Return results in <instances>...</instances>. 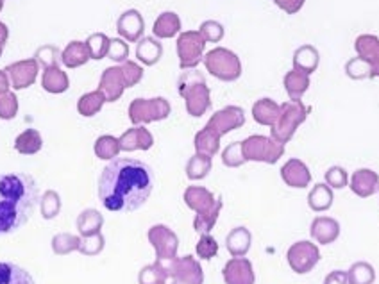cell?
Segmentation results:
<instances>
[{"label":"cell","instance_id":"6da1fadb","mask_svg":"<svg viewBox=\"0 0 379 284\" xmlns=\"http://www.w3.org/2000/svg\"><path fill=\"white\" fill-rule=\"evenodd\" d=\"M154 190V172L147 163L114 158L100 172L97 193L107 211L131 213L144 206Z\"/></svg>","mask_w":379,"mask_h":284},{"label":"cell","instance_id":"7a4b0ae2","mask_svg":"<svg viewBox=\"0 0 379 284\" xmlns=\"http://www.w3.org/2000/svg\"><path fill=\"white\" fill-rule=\"evenodd\" d=\"M40 204L36 179L26 172L0 174V236L20 231Z\"/></svg>","mask_w":379,"mask_h":284},{"label":"cell","instance_id":"3957f363","mask_svg":"<svg viewBox=\"0 0 379 284\" xmlns=\"http://www.w3.org/2000/svg\"><path fill=\"white\" fill-rule=\"evenodd\" d=\"M177 92L184 99L190 116L201 119L211 107V92L206 84V79L196 68L181 74L179 81H177Z\"/></svg>","mask_w":379,"mask_h":284},{"label":"cell","instance_id":"277c9868","mask_svg":"<svg viewBox=\"0 0 379 284\" xmlns=\"http://www.w3.org/2000/svg\"><path fill=\"white\" fill-rule=\"evenodd\" d=\"M308 119V109L301 100H288L279 106V116L276 124L270 127V138H274L279 143H288L297 133L299 126Z\"/></svg>","mask_w":379,"mask_h":284},{"label":"cell","instance_id":"5b68a950","mask_svg":"<svg viewBox=\"0 0 379 284\" xmlns=\"http://www.w3.org/2000/svg\"><path fill=\"white\" fill-rule=\"evenodd\" d=\"M204 67L215 79L224 82H233L242 75V61L233 50L217 47L204 55Z\"/></svg>","mask_w":379,"mask_h":284},{"label":"cell","instance_id":"8992f818","mask_svg":"<svg viewBox=\"0 0 379 284\" xmlns=\"http://www.w3.org/2000/svg\"><path fill=\"white\" fill-rule=\"evenodd\" d=\"M163 272L166 273L169 279H172L170 284H203L204 272L201 263L193 256H184V258H172V259H156Z\"/></svg>","mask_w":379,"mask_h":284},{"label":"cell","instance_id":"52a82bcc","mask_svg":"<svg viewBox=\"0 0 379 284\" xmlns=\"http://www.w3.org/2000/svg\"><path fill=\"white\" fill-rule=\"evenodd\" d=\"M243 155L245 161H256V163H267V165H276L284 154V145L276 141L270 136H262V134H255L242 141Z\"/></svg>","mask_w":379,"mask_h":284},{"label":"cell","instance_id":"ba28073f","mask_svg":"<svg viewBox=\"0 0 379 284\" xmlns=\"http://www.w3.org/2000/svg\"><path fill=\"white\" fill-rule=\"evenodd\" d=\"M169 100L165 97H154V99H134L129 106V120L133 126H145V124L161 122L170 116Z\"/></svg>","mask_w":379,"mask_h":284},{"label":"cell","instance_id":"9c48e42d","mask_svg":"<svg viewBox=\"0 0 379 284\" xmlns=\"http://www.w3.org/2000/svg\"><path fill=\"white\" fill-rule=\"evenodd\" d=\"M177 58H179V67L183 70H192L199 67L204 60V48L206 41L201 36L199 31H184L177 38Z\"/></svg>","mask_w":379,"mask_h":284},{"label":"cell","instance_id":"30bf717a","mask_svg":"<svg viewBox=\"0 0 379 284\" xmlns=\"http://www.w3.org/2000/svg\"><path fill=\"white\" fill-rule=\"evenodd\" d=\"M287 259L290 268L299 275H302V273L311 272L317 266V263L321 261V251L311 241L301 240L288 248Z\"/></svg>","mask_w":379,"mask_h":284},{"label":"cell","instance_id":"8fae6325","mask_svg":"<svg viewBox=\"0 0 379 284\" xmlns=\"http://www.w3.org/2000/svg\"><path fill=\"white\" fill-rule=\"evenodd\" d=\"M149 244L154 247L156 259H172L177 258V248H179V238L165 224H156L149 229Z\"/></svg>","mask_w":379,"mask_h":284},{"label":"cell","instance_id":"7c38bea8","mask_svg":"<svg viewBox=\"0 0 379 284\" xmlns=\"http://www.w3.org/2000/svg\"><path fill=\"white\" fill-rule=\"evenodd\" d=\"M245 124V111L238 106H228L224 109L217 111L210 120H208L206 127L218 134V136H225L231 131L240 129Z\"/></svg>","mask_w":379,"mask_h":284},{"label":"cell","instance_id":"4fadbf2b","mask_svg":"<svg viewBox=\"0 0 379 284\" xmlns=\"http://www.w3.org/2000/svg\"><path fill=\"white\" fill-rule=\"evenodd\" d=\"M38 72H40V65L36 63L34 58L16 61V63L6 67V74H8L9 84L13 86V89H26L33 86L38 79Z\"/></svg>","mask_w":379,"mask_h":284},{"label":"cell","instance_id":"5bb4252c","mask_svg":"<svg viewBox=\"0 0 379 284\" xmlns=\"http://www.w3.org/2000/svg\"><path fill=\"white\" fill-rule=\"evenodd\" d=\"M117 31L122 40L129 43H138L144 38L145 20L138 9H127L117 20Z\"/></svg>","mask_w":379,"mask_h":284},{"label":"cell","instance_id":"9a60e30c","mask_svg":"<svg viewBox=\"0 0 379 284\" xmlns=\"http://www.w3.org/2000/svg\"><path fill=\"white\" fill-rule=\"evenodd\" d=\"M225 284H255L256 275L252 263L247 258H231L222 270Z\"/></svg>","mask_w":379,"mask_h":284},{"label":"cell","instance_id":"2e32d148","mask_svg":"<svg viewBox=\"0 0 379 284\" xmlns=\"http://www.w3.org/2000/svg\"><path fill=\"white\" fill-rule=\"evenodd\" d=\"M184 204L192 211H196L197 214L208 213V211L213 209L218 202H222L220 197H215L204 186H188L184 190Z\"/></svg>","mask_w":379,"mask_h":284},{"label":"cell","instance_id":"e0dca14e","mask_svg":"<svg viewBox=\"0 0 379 284\" xmlns=\"http://www.w3.org/2000/svg\"><path fill=\"white\" fill-rule=\"evenodd\" d=\"M281 179L284 185L290 188H308L311 182V172H309L308 165L301 159H288L283 166H281Z\"/></svg>","mask_w":379,"mask_h":284},{"label":"cell","instance_id":"ac0fdd59","mask_svg":"<svg viewBox=\"0 0 379 284\" xmlns=\"http://www.w3.org/2000/svg\"><path fill=\"white\" fill-rule=\"evenodd\" d=\"M99 92L104 93L106 102H117L125 92V81L120 67H110L102 72L99 82Z\"/></svg>","mask_w":379,"mask_h":284},{"label":"cell","instance_id":"d6986e66","mask_svg":"<svg viewBox=\"0 0 379 284\" xmlns=\"http://www.w3.org/2000/svg\"><path fill=\"white\" fill-rule=\"evenodd\" d=\"M120 148L124 152H134V151H149L154 145V136L151 131L145 129L144 126H134L131 129L125 131L120 138Z\"/></svg>","mask_w":379,"mask_h":284},{"label":"cell","instance_id":"ffe728a7","mask_svg":"<svg viewBox=\"0 0 379 284\" xmlns=\"http://www.w3.org/2000/svg\"><path fill=\"white\" fill-rule=\"evenodd\" d=\"M351 190L354 195L367 199L379 192V175L370 168H360L351 175Z\"/></svg>","mask_w":379,"mask_h":284},{"label":"cell","instance_id":"44dd1931","mask_svg":"<svg viewBox=\"0 0 379 284\" xmlns=\"http://www.w3.org/2000/svg\"><path fill=\"white\" fill-rule=\"evenodd\" d=\"M311 238L321 245H329L340 236V224L331 217H317L311 222Z\"/></svg>","mask_w":379,"mask_h":284},{"label":"cell","instance_id":"7402d4cb","mask_svg":"<svg viewBox=\"0 0 379 284\" xmlns=\"http://www.w3.org/2000/svg\"><path fill=\"white\" fill-rule=\"evenodd\" d=\"M354 48L360 58L370 63L372 75L379 77V38L372 36V34H361L356 38Z\"/></svg>","mask_w":379,"mask_h":284},{"label":"cell","instance_id":"603a6c76","mask_svg":"<svg viewBox=\"0 0 379 284\" xmlns=\"http://www.w3.org/2000/svg\"><path fill=\"white\" fill-rule=\"evenodd\" d=\"M252 245V234L247 227H235L225 236V248L233 258H245Z\"/></svg>","mask_w":379,"mask_h":284},{"label":"cell","instance_id":"cb8c5ba5","mask_svg":"<svg viewBox=\"0 0 379 284\" xmlns=\"http://www.w3.org/2000/svg\"><path fill=\"white\" fill-rule=\"evenodd\" d=\"M292 63H294V68H297V70L311 75L313 72L319 68V63H321V54H319V50L313 47V45H302V47H299L297 50L294 52Z\"/></svg>","mask_w":379,"mask_h":284},{"label":"cell","instance_id":"d4e9b609","mask_svg":"<svg viewBox=\"0 0 379 284\" xmlns=\"http://www.w3.org/2000/svg\"><path fill=\"white\" fill-rule=\"evenodd\" d=\"M92 60L85 41L74 40L61 50V63L67 68H79Z\"/></svg>","mask_w":379,"mask_h":284},{"label":"cell","instance_id":"484cf974","mask_svg":"<svg viewBox=\"0 0 379 284\" xmlns=\"http://www.w3.org/2000/svg\"><path fill=\"white\" fill-rule=\"evenodd\" d=\"M163 55V45L156 38L145 36L137 43V60L147 67H154L159 63Z\"/></svg>","mask_w":379,"mask_h":284},{"label":"cell","instance_id":"4316f807","mask_svg":"<svg viewBox=\"0 0 379 284\" xmlns=\"http://www.w3.org/2000/svg\"><path fill=\"white\" fill-rule=\"evenodd\" d=\"M152 33L159 40H169V38L177 36L181 34V18L177 13L174 11H165L156 18L154 27H152Z\"/></svg>","mask_w":379,"mask_h":284},{"label":"cell","instance_id":"83f0119b","mask_svg":"<svg viewBox=\"0 0 379 284\" xmlns=\"http://www.w3.org/2000/svg\"><path fill=\"white\" fill-rule=\"evenodd\" d=\"M41 86L47 93H54V95H59V93H65L68 88H70V79H68L67 72H63L59 67H52L43 70V75H41Z\"/></svg>","mask_w":379,"mask_h":284},{"label":"cell","instance_id":"f1b7e54d","mask_svg":"<svg viewBox=\"0 0 379 284\" xmlns=\"http://www.w3.org/2000/svg\"><path fill=\"white\" fill-rule=\"evenodd\" d=\"M277 116H279V104L272 99H260L256 100L252 106V119L260 124V126L272 127L276 124Z\"/></svg>","mask_w":379,"mask_h":284},{"label":"cell","instance_id":"f546056e","mask_svg":"<svg viewBox=\"0 0 379 284\" xmlns=\"http://www.w3.org/2000/svg\"><path fill=\"white\" fill-rule=\"evenodd\" d=\"M283 82L290 100H301V97L304 95L309 88V75L297 70V68H292V70L284 75Z\"/></svg>","mask_w":379,"mask_h":284},{"label":"cell","instance_id":"4dcf8cb0","mask_svg":"<svg viewBox=\"0 0 379 284\" xmlns=\"http://www.w3.org/2000/svg\"><path fill=\"white\" fill-rule=\"evenodd\" d=\"M193 147H196L197 154H204L213 158L215 154H218L220 151V136L215 131H211L210 127H204L193 138Z\"/></svg>","mask_w":379,"mask_h":284},{"label":"cell","instance_id":"1f68e13d","mask_svg":"<svg viewBox=\"0 0 379 284\" xmlns=\"http://www.w3.org/2000/svg\"><path fill=\"white\" fill-rule=\"evenodd\" d=\"M333 200H335V195H333V190L329 188L328 185H315L311 188V192L308 193V206L309 209L315 211V213H324L329 207L333 206Z\"/></svg>","mask_w":379,"mask_h":284},{"label":"cell","instance_id":"d6a6232c","mask_svg":"<svg viewBox=\"0 0 379 284\" xmlns=\"http://www.w3.org/2000/svg\"><path fill=\"white\" fill-rule=\"evenodd\" d=\"M0 284H36L33 275L15 263L0 261Z\"/></svg>","mask_w":379,"mask_h":284},{"label":"cell","instance_id":"836d02e7","mask_svg":"<svg viewBox=\"0 0 379 284\" xmlns=\"http://www.w3.org/2000/svg\"><path fill=\"white\" fill-rule=\"evenodd\" d=\"M75 225H78L79 236H92V234L100 233L104 225V217L97 209L90 207V209H85L79 214Z\"/></svg>","mask_w":379,"mask_h":284},{"label":"cell","instance_id":"e575fe53","mask_svg":"<svg viewBox=\"0 0 379 284\" xmlns=\"http://www.w3.org/2000/svg\"><path fill=\"white\" fill-rule=\"evenodd\" d=\"M41 147H43V138L36 129H26L15 140V151L23 155L38 154Z\"/></svg>","mask_w":379,"mask_h":284},{"label":"cell","instance_id":"d590c367","mask_svg":"<svg viewBox=\"0 0 379 284\" xmlns=\"http://www.w3.org/2000/svg\"><path fill=\"white\" fill-rule=\"evenodd\" d=\"M104 104H106V97H104V93L99 92V89L85 93V95L78 100L79 115L85 116V119H92V116H95L97 113L102 109Z\"/></svg>","mask_w":379,"mask_h":284},{"label":"cell","instance_id":"8d00e7d4","mask_svg":"<svg viewBox=\"0 0 379 284\" xmlns=\"http://www.w3.org/2000/svg\"><path fill=\"white\" fill-rule=\"evenodd\" d=\"M211 166H213V161H211L210 155L197 154L196 152V155H192L186 163V178L190 181H201V179L208 178V174L211 172Z\"/></svg>","mask_w":379,"mask_h":284},{"label":"cell","instance_id":"74e56055","mask_svg":"<svg viewBox=\"0 0 379 284\" xmlns=\"http://www.w3.org/2000/svg\"><path fill=\"white\" fill-rule=\"evenodd\" d=\"M93 152L99 159L104 161H113L114 158H118V154L122 152L120 148V140L111 134H104V136L97 138L95 145H93Z\"/></svg>","mask_w":379,"mask_h":284},{"label":"cell","instance_id":"f35d334b","mask_svg":"<svg viewBox=\"0 0 379 284\" xmlns=\"http://www.w3.org/2000/svg\"><path fill=\"white\" fill-rule=\"evenodd\" d=\"M79 244H81V236H75V234L70 233H59L52 238L50 247L54 254L67 256L70 252L79 251Z\"/></svg>","mask_w":379,"mask_h":284},{"label":"cell","instance_id":"ab89813d","mask_svg":"<svg viewBox=\"0 0 379 284\" xmlns=\"http://www.w3.org/2000/svg\"><path fill=\"white\" fill-rule=\"evenodd\" d=\"M349 284H372L375 280V270L370 263L358 261L347 270Z\"/></svg>","mask_w":379,"mask_h":284},{"label":"cell","instance_id":"60d3db41","mask_svg":"<svg viewBox=\"0 0 379 284\" xmlns=\"http://www.w3.org/2000/svg\"><path fill=\"white\" fill-rule=\"evenodd\" d=\"M85 43H86V47H88L90 58H92V60L100 61V60H104V58H107L111 38H107L104 33H93V34H90L88 40H86Z\"/></svg>","mask_w":379,"mask_h":284},{"label":"cell","instance_id":"b9f144b4","mask_svg":"<svg viewBox=\"0 0 379 284\" xmlns=\"http://www.w3.org/2000/svg\"><path fill=\"white\" fill-rule=\"evenodd\" d=\"M40 211L45 220H54L61 211V197L54 190H47L40 199Z\"/></svg>","mask_w":379,"mask_h":284},{"label":"cell","instance_id":"7bdbcfd3","mask_svg":"<svg viewBox=\"0 0 379 284\" xmlns=\"http://www.w3.org/2000/svg\"><path fill=\"white\" fill-rule=\"evenodd\" d=\"M222 206H224V204L218 202L217 206H215L211 211H208V213L196 214V218H193V229H196L199 234H210L211 229L215 227V224H217Z\"/></svg>","mask_w":379,"mask_h":284},{"label":"cell","instance_id":"ee69618b","mask_svg":"<svg viewBox=\"0 0 379 284\" xmlns=\"http://www.w3.org/2000/svg\"><path fill=\"white\" fill-rule=\"evenodd\" d=\"M34 60H36V63L43 70L52 67H59V63H61V50L58 47H54V45H43V47H40L36 50Z\"/></svg>","mask_w":379,"mask_h":284},{"label":"cell","instance_id":"f6af8a7d","mask_svg":"<svg viewBox=\"0 0 379 284\" xmlns=\"http://www.w3.org/2000/svg\"><path fill=\"white\" fill-rule=\"evenodd\" d=\"M166 279H169V277L163 272V268L159 266L158 261L144 266V268L140 270V273H138V284H165Z\"/></svg>","mask_w":379,"mask_h":284},{"label":"cell","instance_id":"bcb514c9","mask_svg":"<svg viewBox=\"0 0 379 284\" xmlns=\"http://www.w3.org/2000/svg\"><path fill=\"white\" fill-rule=\"evenodd\" d=\"M222 163L229 168H238L245 161V155H243L242 141H235V143H229L228 147L222 151Z\"/></svg>","mask_w":379,"mask_h":284},{"label":"cell","instance_id":"7dc6e473","mask_svg":"<svg viewBox=\"0 0 379 284\" xmlns=\"http://www.w3.org/2000/svg\"><path fill=\"white\" fill-rule=\"evenodd\" d=\"M346 74L349 75L351 79H370L374 77L372 75V67L368 61H365L363 58H353L351 61H347L346 65Z\"/></svg>","mask_w":379,"mask_h":284},{"label":"cell","instance_id":"c3c4849f","mask_svg":"<svg viewBox=\"0 0 379 284\" xmlns=\"http://www.w3.org/2000/svg\"><path fill=\"white\" fill-rule=\"evenodd\" d=\"M106 247V240H104L102 233L92 234V236H81V244H79V251L82 256H99Z\"/></svg>","mask_w":379,"mask_h":284},{"label":"cell","instance_id":"681fc988","mask_svg":"<svg viewBox=\"0 0 379 284\" xmlns=\"http://www.w3.org/2000/svg\"><path fill=\"white\" fill-rule=\"evenodd\" d=\"M196 252L199 256V259L210 261V259H213L218 254V241L211 234H201L199 241L196 245Z\"/></svg>","mask_w":379,"mask_h":284},{"label":"cell","instance_id":"f907efd6","mask_svg":"<svg viewBox=\"0 0 379 284\" xmlns=\"http://www.w3.org/2000/svg\"><path fill=\"white\" fill-rule=\"evenodd\" d=\"M120 70L122 75H124L125 88H133V86H137L144 79V68L138 63H134V61H124L120 65Z\"/></svg>","mask_w":379,"mask_h":284},{"label":"cell","instance_id":"816d5d0a","mask_svg":"<svg viewBox=\"0 0 379 284\" xmlns=\"http://www.w3.org/2000/svg\"><path fill=\"white\" fill-rule=\"evenodd\" d=\"M199 33L206 43H218V41L224 38L225 31L224 26H222L220 22H217V20H206V22H203V26H201Z\"/></svg>","mask_w":379,"mask_h":284},{"label":"cell","instance_id":"f5cc1de1","mask_svg":"<svg viewBox=\"0 0 379 284\" xmlns=\"http://www.w3.org/2000/svg\"><path fill=\"white\" fill-rule=\"evenodd\" d=\"M18 113V99L13 92L0 95V120H13Z\"/></svg>","mask_w":379,"mask_h":284},{"label":"cell","instance_id":"db71d44e","mask_svg":"<svg viewBox=\"0 0 379 284\" xmlns=\"http://www.w3.org/2000/svg\"><path fill=\"white\" fill-rule=\"evenodd\" d=\"M326 185L331 190H342L349 185V175H347V170L342 166H331V168L326 172Z\"/></svg>","mask_w":379,"mask_h":284},{"label":"cell","instance_id":"11a10c76","mask_svg":"<svg viewBox=\"0 0 379 284\" xmlns=\"http://www.w3.org/2000/svg\"><path fill=\"white\" fill-rule=\"evenodd\" d=\"M107 58L114 63H124L129 58V45L125 43V40L122 38H114L110 43V50H107Z\"/></svg>","mask_w":379,"mask_h":284},{"label":"cell","instance_id":"9f6ffc18","mask_svg":"<svg viewBox=\"0 0 379 284\" xmlns=\"http://www.w3.org/2000/svg\"><path fill=\"white\" fill-rule=\"evenodd\" d=\"M304 2L306 0H274V4L279 9H283L284 13H288V15H295V13L301 11Z\"/></svg>","mask_w":379,"mask_h":284},{"label":"cell","instance_id":"6f0895ef","mask_svg":"<svg viewBox=\"0 0 379 284\" xmlns=\"http://www.w3.org/2000/svg\"><path fill=\"white\" fill-rule=\"evenodd\" d=\"M324 284H349V277H347V272H343V270H335V272L328 273Z\"/></svg>","mask_w":379,"mask_h":284},{"label":"cell","instance_id":"680465c9","mask_svg":"<svg viewBox=\"0 0 379 284\" xmlns=\"http://www.w3.org/2000/svg\"><path fill=\"white\" fill-rule=\"evenodd\" d=\"M8 38H9L8 26H6L4 22H0V55H2V52H4L6 43H8Z\"/></svg>","mask_w":379,"mask_h":284},{"label":"cell","instance_id":"91938a15","mask_svg":"<svg viewBox=\"0 0 379 284\" xmlns=\"http://www.w3.org/2000/svg\"><path fill=\"white\" fill-rule=\"evenodd\" d=\"M9 79L6 70H0V95H4L6 92H9Z\"/></svg>","mask_w":379,"mask_h":284},{"label":"cell","instance_id":"94428289","mask_svg":"<svg viewBox=\"0 0 379 284\" xmlns=\"http://www.w3.org/2000/svg\"><path fill=\"white\" fill-rule=\"evenodd\" d=\"M2 8H4V0H0V11H2Z\"/></svg>","mask_w":379,"mask_h":284},{"label":"cell","instance_id":"6125c7cd","mask_svg":"<svg viewBox=\"0 0 379 284\" xmlns=\"http://www.w3.org/2000/svg\"><path fill=\"white\" fill-rule=\"evenodd\" d=\"M165 284H166V283H165Z\"/></svg>","mask_w":379,"mask_h":284}]
</instances>
